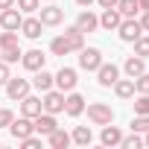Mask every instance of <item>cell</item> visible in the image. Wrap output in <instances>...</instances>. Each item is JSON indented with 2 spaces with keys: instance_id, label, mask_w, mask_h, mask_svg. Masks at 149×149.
Segmentation results:
<instances>
[{
  "instance_id": "cell-1",
  "label": "cell",
  "mask_w": 149,
  "mask_h": 149,
  "mask_svg": "<svg viewBox=\"0 0 149 149\" xmlns=\"http://www.w3.org/2000/svg\"><path fill=\"white\" fill-rule=\"evenodd\" d=\"M117 32H120V38H123L126 44H134V41L143 35V26H140V21H134V18H123L120 26H117Z\"/></svg>"
},
{
  "instance_id": "cell-2",
  "label": "cell",
  "mask_w": 149,
  "mask_h": 149,
  "mask_svg": "<svg viewBox=\"0 0 149 149\" xmlns=\"http://www.w3.org/2000/svg\"><path fill=\"white\" fill-rule=\"evenodd\" d=\"M88 120H91L94 126H105V123L114 120V111H111V105H105V102H91V105H88Z\"/></svg>"
},
{
  "instance_id": "cell-3",
  "label": "cell",
  "mask_w": 149,
  "mask_h": 149,
  "mask_svg": "<svg viewBox=\"0 0 149 149\" xmlns=\"http://www.w3.org/2000/svg\"><path fill=\"white\" fill-rule=\"evenodd\" d=\"M102 64V53L97 47H82L79 50V67L82 70H97Z\"/></svg>"
},
{
  "instance_id": "cell-4",
  "label": "cell",
  "mask_w": 149,
  "mask_h": 149,
  "mask_svg": "<svg viewBox=\"0 0 149 149\" xmlns=\"http://www.w3.org/2000/svg\"><path fill=\"white\" fill-rule=\"evenodd\" d=\"M41 105H44V111H47V114H61V111H64V94L50 88V91H44Z\"/></svg>"
},
{
  "instance_id": "cell-5",
  "label": "cell",
  "mask_w": 149,
  "mask_h": 149,
  "mask_svg": "<svg viewBox=\"0 0 149 149\" xmlns=\"http://www.w3.org/2000/svg\"><path fill=\"white\" fill-rule=\"evenodd\" d=\"M94 73H97V82H100L102 88H111V85L120 79V70H117V64H108V61H102V64H100Z\"/></svg>"
},
{
  "instance_id": "cell-6",
  "label": "cell",
  "mask_w": 149,
  "mask_h": 149,
  "mask_svg": "<svg viewBox=\"0 0 149 149\" xmlns=\"http://www.w3.org/2000/svg\"><path fill=\"white\" fill-rule=\"evenodd\" d=\"M76 82H79V79H76V70H73V67H61L56 76H53V85H58L61 94H64V91H73Z\"/></svg>"
},
{
  "instance_id": "cell-7",
  "label": "cell",
  "mask_w": 149,
  "mask_h": 149,
  "mask_svg": "<svg viewBox=\"0 0 149 149\" xmlns=\"http://www.w3.org/2000/svg\"><path fill=\"white\" fill-rule=\"evenodd\" d=\"M38 21H41L44 26H58V24L64 21V9H58L56 3H50V6L38 9Z\"/></svg>"
},
{
  "instance_id": "cell-8",
  "label": "cell",
  "mask_w": 149,
  "mask_h": 149,
  "mask_svg": "<svg viewBox=\"0 0 149 149\" xmlns=\"http://www.w3.org/2000/svg\"><path fill=\"white\" fill-rule=\"evenodd\" d=\"M56 126H58V123H56V114L41 111L38 117H32V129H35V134H41V137H47V134H50Z\"/></svg>"
},
{
  "instance_id": "cell-9",
  "label": "cell",
  "mask_w": 149,
  "mask_h": 149,
  "mask_svg": "<svg viewBox=\"0 0 149 149\" xmlns=\"http://www.w3.org/2000/svg\"><path fill=\"white\" fill-rule=\"evenodd\" d=\"M29 94V82L26 79H18V76H9V82H6V97L9 100H24Z\"/></svg>"
},
{
  "instance_id": "cell-10",
  "label": "cell",
  "mask_w": 149,
  "mask_h": 149,
  "mask_svg": "<svg viewBox=\"0 0 149 149\" xmlns=\"http://www.w3.org/2000/svg\"><path fill=\"white\" fill-rule=\"evenodd\" d=\"M9 132H12L15 140L29 137V134L35 132V129H32V117H18V120H12V123H9Z\"/></svg>"
},
{
  "instance_id": "cell-11",
  "label": "cell",
  "mask_w": 149,
  "mask_h": 149,
  "mask_svg": "<svg viewBox=\"0 0 149 149\" xmlns=\"http://www.w3.org/2000/svg\"><path fill=\"white\" fill-rule=\"evenodd\" d=\"M21 12L15 9V6H9V9H3V12H0V26H3V29H21Z\"/></svg>"
},
{
  "instance_id": "cell-12",
  "label": "cell",
  "mask_w": 149,
  "mask_h": 149,
  "mask_svg": "<svg viewBox=\"0 0 149 149\" xmlns=\"http://www.w3.org/2000/svg\"><path fill=\"white\" fill-rule=\"evenodd\" d=\"M44 61H47V56H44L41 50H29V53H24V56H21V64H24L26 70H32V73H35V70H41V67H44Z\"/></svg>"
},
{
  "instance_id": "cell-13",
  "label": "cell",
  "mask_w": 149,
  "mask_h": 149,
  "mask_svg": "<svg viewBox=\"0 0 149 149\" xmlns=\"http://www.w3.org/2000/svg\"><path fill=\"white\" fill-rule=\"evenodd\" d=\"M82 111H85V100H82L79 94L70 91V94L64 97V114H67V117H79Z\"/></svg>"
},
{
  "instance_id": "cell-14",
  "label": "cell",
  "mask_w": 149,
  "mask_h": 149,
  "mask_svg": "<svg viewBox=\"0 0 149 149\" xmlns=\"http://www.w3.org/2000/svg\"><path fill=\"white\" fill-rule=\"evenodd\" d=\"M120 140H123V132H120L117 126L105 123V126H102V134H100V143H102V146H120Z\"/></svg>"
},
{
  "instance_id": "cell-15",
  "label": "cell",
  "mask_w": 149,
  "mask_h": 149,
  "mask_svg": "<svg viewBox=\"0 0 149 149\" xmlns=\"http://www.w3.org/2000/svg\"><path fill=\"white\" fill-rule=\"evenodd\" d=\"M47 143H50L53 149H67V146L73 143V137H70V134H67L64 129H58V126H56V129H53V132L47 134Z\"/></svg>"
},
{
  "instance_id": "cell-16",
  "label": "cell",
  "mask_w": 149,
  "mask_h": 149,
  "mask_svg": "<svg viewBox=\"0 0 149 149\" xmlns=\"http://www.w3.org/2000/svg\"><path fill=\"white\" fill-rule=\"evenodd\" d=\"M120 21H123V15L117 12V6H111V9H105V12H102L100 26H102V29H108V32H114V29L120 26Z\"/></svg>"
},
{
  "instance_id": "cell-17",
  "label": "cell",
  "mask_w": 149,
  "mask_h": 149,
  "mask_svg": "<svg viewBox=\"0 0 149 149\" xmlns=\"http://www.w3.org/2000/svg\"><path fill=\"white\" fill-rule=\"evenodd\" d=\"M41 111H44V105H41L38 97H29V94H26V97L21 100V114H24V117H38Z\"/></svg>"
},
{
  "instance_id": "cell-18",
  "label": "cell",
  "mask_w": 149,
  "mask_h": 149,
  "mask_svg": "<svg viewBox=\"0 0 149 149\" xmlns=\"http://www.w3.org/2000/svg\"><path fill=\"white\" fill-rule=\"evenodd\" d=\"M41 29H44V24H41L38 18H24V21H21V32H24L26 38H32V41L41 38Z\"/></svg>"
},
{
  "instance_id": "cell-19",
  "label": "cell",
  "mask_w": 149,
  "mask_h": 149,
  "mask_svg": "<svg viewBox=\"0 0 149 149\" xmlns=\"http://www.w3.org/2000/svg\"><path fill=\"white\" fill-rule=\"evenodd\" d=\"M123 70H126V76H129V79H137L140 73L146 70V64H143V58H140V56H129V58H126V64H123Z\"/></svg>"
},
{
  "instance_id": "cell-20",
  "label": "cell",
  "mask_w": 149,
  "mask_h": 149,
  "mask_svg": "<svg viewBox=\"0 0 149 149\" xmlns=\"http://www.w3.org/2000/svg\"><path fill=\"white\" fill-rule=\"evenodd\" d=\"M97 26H100V18H97L94 12H82V15L76 18V29H79V32H94Z\"/></svg>"
},
{
  "instance_id": "cell-21",
  "label": "cell",
  "mask_w": 149,
  "mask_h": 149,
  "mask_svg": "<svg viewBox=\"0 0 149 149\" xmlns=\"http://www.w3.org/2000/svg\"><path fill=\"white\" fill-rule=\"evenodd\" d=\"M64 38H67L70 50H82V47H85V32H79V29H76V24L64 29Z\"/></svg>"
},
{
  "instance_id": "cell-22",
  "label": "cell",
  "mask_w": 149,
  "mask_h": 149,
  "mask_svg": "<svg viewBox=\"0 0 149 149\" xmlns=\"http://www.w3.org/2000/svg\"><path fill=\"white\" fill-rule=\"evenodd\" d=\"M114 94L120 100H132L134 97V79H117L114 82Z\"/></svg>"
},
{
  "instance_id": "cell-23",
  "label": "cell",
  "mask_w": 149,
  "mask_h": 149,
  "mask_svg": "<svg viewBox=\"0 0 149 149\" xmlns=\"http://www.w3.org/2000/svg\"><path fill=\"white\" fill-rule=\"evenodd\" d=\"M32 85H35L41 94H44V91H50V88H53V73H47L44 67H41V70H35V79H32Z\"/></svg>"
},
{
  "instance_id": "cell-24",
  "label": "cell",
  "mask_w": 149,
  "mask_h": 149,
  "mask_svg": "<svg viewBox=\"0 0 149 149\" xmlns=\"http://www.w3.org/2000/svg\"><path fill=\"white\" fill-rule=\"evenodd\" d=\"M117 12L123 18H134L140 12V6H137V0H117Z\"/></svg>"
},
{
  "instance_id": "cell-25",
  "label": "cell",
  "mask_w": 149,
  "mask_h": 149,
  "mask_svg": "<svg viewBox=\"0 0 149 149\" xmlns=\"http://www.w3.org/2000/svg\"><path fill=\"white\" fill-rule=\"evenodd\" d=\"M70 137H73V143H79V146H88V143L94 140V134H91V129H88V126H76Z\"/></svg>"
},
{
  "instance_id": "cell-26",
  "label": "cell",
  "mask_w": 149,
  "mask_h": 149,
  "mask_svg": "<svg viewBox=\"0 0 149 149\" xmlns=\"http://www.w3.org/2000/svg\"><path fill=\"white\" fill-rule=\"evenodd\" d=\"M50 50H53V56H67V53H73L64 35H58V38H53V41H50Z\"/></svg>"
},
{
  "instance_id": "cell-27",
  "label": "cell",
  "mask_w": 149,
  "mask_h": 149,
  "mask_svg": "<svg viewBox=\"0 0 149 149\" xmlns=\"http://www.w3.org/2000/svg\"><path fill=\"white\" fill-rule=\"evenodd\" d=\"M21 56H24V53H21V44H18V47H3V50H0V58H3L6 64L21 61Z\"/></svg>"
},
{
  "instance_id": "cell-28",
  "label": "cell",
  "mask_w": 149,
  "mask_h": 149,
  "mask_svg": "<svg viewBox=\"0 0 149 149\" xmlns=\"http://www.w3.org/2000/svg\"><path fill=\"white\" fill-rule=\"evenodd\" d=\"M132 132H149V114H134Z\"/></svg>"
},
{
  "instance_id": "cell-29",
  "label": "cell",
  "mask_w": 149,
  "mask_h": 149,
  "mask_svg": "<svg viewBox=\"0 0 149 149\" xmlns=\"http://www.w3.org/2000/svg\"><path fill=\"white\" fill-rule=\"evenodd\" d=\"M134 56H140V58H149V38H146V35H140V38L134 41Z\"/></svg>"
},
{
  "instance_id": "cell-30",
  "label": "cell",
  "mask_w": 149,
  "mask_h": 149,
  "mask_svg": "<svg viewBox=\"0 0 149 149\" xmlns=\"http://www.w3.org/2000/svg\"><path fill=\"white\" fill-rule=\"evenodd\" d=\"M3 47H18V32L15 29H6L3 35H0V50Z\"/></svg>"
},
{
  "instance_id": "cell-31",
  "label": "cell",
  "mask_w": 149,
  "mask_h": 149,
  "mask_svg": "<svg viewBox=\"0 0 149 149\" xmlns=\"http://www.w3.org/2000/svg\"><path fill=\"white\" fill-rule=\"evenodd\" d=\"M15 6L21 12H38L41 9V0H15Z\"/></svg>"
},
{
  "instance_id": "cell-32",
  "label": "cell",
  "mask_w": 149,
  "mask_h": 149,
  "mask_svg": "<svg viewBox=\"0 0 149 149\" xmlns=\"http://www.w3.org/2000/svg\"><path fill=\"white\" fill-rule=\"evenodd\" d=\"M134 91H137V94H149V73H146V70L134 79Z\"/></svg>"
},
{
  "instance_id": "cell-33",
  "label": "cell",
  "mask_w": 149,
  "mask_h": 149,
  "mask_svg": "<svg viewBox=\"0 0 149 149\" xmlns=\"http://www.w3.org/2000/svg\"><path fill=\"white\" fill-rule=\"evenodd\" d=\"M120 146H123V149H140V146H143V140H140V137H137V132H134V134L123 137V140H120Z\"/></svg>"
},
{
  "instance_id": "cell-34",
  "label": "cell",
  "mask_w": 149,
  "mask_h": 149,
  "mask_svg": "<svg viewBox=\"0 0 149 149\" xmlns=\"http://www.w3.org/2000/svg\"><path fill=\"white\" fill-rule=\"evenodd\" d=\"M134 114H149V94H140L134 100Z\"/></svg>"
},
{
  "instance_id": "cell-35",
  "label": "cell",
  "mask_w": 149,
  "mask_h": 149,
  "mask_svg": "<svg viewBox=\"0 0 149 149\" xmlns=\"http://www.w3.org/2000/svg\"><path fill=\"white\" fill-rule=\"evenodd\" d=\"M21 143H24V149H38V146H41V134L35 137V132H32V134H29V137H24Z\"/></svg>"
},
{
  "instance_id": "cell-36",
  "label": "cell",
  "mask_w": 149,
  "mask_h": 149,
  "mask_svg": "<svg viewBox=\"0 0 149 149\" xmlns=\"http://www.w3.org/2000/svg\"><path fill=\"white\" fill-rule=\"evenodd\" d=\"M15 120V114L9 108H0V129H9V123Z\"/></svg>"
},
{
  "instance_id": "cell-37",
  "label": "cell",
  "mask_w": 149,
  "mask_h": 149,
  "mask_svg": "<svg viewBox=\"0 0 149 149\" xmlns=\"http://www.w3.org/2000/svg\"><path fill=\"white\" fill-rule=\"evenodd\" d=\"M6 82H9V64L0 61V85H6Z\"/></svg>"
},
{
  "instance_id": "cell-38",
  "label": "cell",
  "mask_w": 149,
  "mask_h": 149,
  "mask_svg": "<svg viewBox=\"0 0 149 149\" xmlns=\"http://www.w3.org/2000/svg\"><path fill=\"white\" fill-rule=\"evenodd\" d=\"M140 26H143V32H149V9H143V18H140Z\"/></svg>"
},
{
  "instance_id": "cell-39",
  "label": "cell",
  "mask_w": 149,
  "mask_h": 149,
  "mask_svg": "<svg viewBox=\"0 0 149 149\" xmlns=\"http://www.w3.org/2000/svg\"><path fill=\"white\" fill-rule=\"evenodd\" d=\"M97 3H100L102 9H111V6H117V0H97Z\"/></svg>"
},
{
  "instance_id": "cell-40",
  "label": "cell",
  "mask_w": 149,
  "mask_h": 149,
  "mask_svg": "<svg viewBox=\"0 0 149 149\" xmlns=\"http://www.w3.org/2000/svg\"><path fill=\"white\" fill-rule=\"evenodd\" d=\"M9 6H15V0H0V12H3V9H9Z\"/></svg>"
},
{
  "instance_id": "cell-41",
  "label": "cell",
  "mask_w": 149,
  "mask_h": 149,
  "mask_svg": "<svg viewBox=\"0 0 149 149\" xmlns=\"http://www.w3.org/2000/svg\"><path fill=\"white\" fill-rule=\"evenodd\" d=\"M137 6H140V12H143V9H149V0H137Z\"/></svg>"
},
{
  "instance_id": "cell-42",
  "label": "cell",
  "mask_w": 149,
  "mask_h": 149,
  "mask_svg": "<svg viewBox=\"0 0 149 149\" xmlns=\"http://www.w3.org/2000/svg\"><path fill=\"white\" fill-rule=\"evenodd\" d=\"M76 3H79V6H91V3H94V0H76Z\"/></svg>"
},
{
  "instance_id": "cell-43",
  "label": "cell",
  "mask_w": 149,
  "mask_h": 149,
  "mask_svg": "<svg viewBox=\"0 0 149 149\" xmlns=\"http://www.w3.org/2000/svg\"><path fill=\"white\" fill-rule=\"evenodd\" d=\"M143 146H149V132H146V140H143Z\"/></svg>"
},
{
  "instance_id": "cell-44",
  "label": "cell",
  "mask_w": 149,
  "mask_h": 149,
  "mask_svg": "<svg viewBox=\"0 0 149 149\" xmlns=\"http://www.w3.org/2000/svg\"><path fill=\"white\" fill-rule=\"evenodd\" d=\"M50 3H53V0H50Z\"/></svg>"
}]
</instances>
